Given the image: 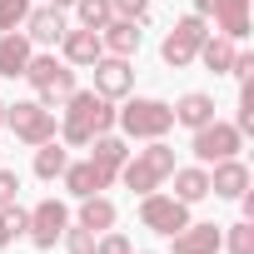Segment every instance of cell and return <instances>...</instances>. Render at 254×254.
Wrapping results in <instances>:
<instances>
[{
  "instance_id": "cell-12",
  "label": "cell",
  "mask_w": 254,
  "mask_h": 254,
  "mask_svg": "<svg viewBox=\"0 0 254 254\" xmlns=\"http://www.w3.org/2000/svg\"><path fill=\"white\" fill-rule=\"evenodd\" d=\"M60 185H65L75 199H85V194H105V190L115 185V175H110V170H100L95 160H70V165H65V175H60Z\"/></svg>"
},
{
  "instance_id": "cell-18",
  "label": "cell",
  "mask_w": 254,
  "mask_h": 254,
  "mask_svg": "<svg viewBox=\"0 0 254 254\" xmlns=\"http://www.w3.org/2000/svg\"><path fill=\"white\" fill-rule=\"evenodd\" d=\"M175 199H185V204H199V199H209V165H175Z\"/></svg>"
},
{
  "instance_id": "cell-37",
  "label": "cell",
  "mask_w": 254,
  "mask_h": 254,
  "mask_svg": "<svg viewBox=\"0 0 254 254\" xmlns=\"http://www.w3.org/2000/svg\"><path fill=\"white\" fill-rule=\"evenodd\" d=\"M130 254H155V249H130Z\"/></svg>"
},
{
  "instance_id": "cell-33",
  "label": "cell",
  "mask_w": 254,
  "mask_h": 254,
  "mask_svg": "<svg viewBox=\"0 0 254 254\" xmlns=\"http://www.w3.org/2000/svg\"><path fill=\"white\" fill-rule=\"evenodd\" d=\"M15 194H20V175L0 165V209H5V204H15Z\"/></svg>"
},
{
  "instance_id": "cell-2",
  "label": "cell",
  "mask_w": 254,
  "mask_h": 254,
  "mask_svg": "<svg viewBox=\"0 0 254 254\" xmlns=\"http://www.w3.org/2000/svg\"><path fill=\"white\" fill-rule=\"evenodd\" d=\"M175 175V145L165 140H145V150H130V160L120 165V185L130 194H150V190H165Z\"/></svg>"
},
{
  "instance_id": "cell-34",
  "label": "cell",
  "mask_w": 254,
  "mask_h": 254,
  "mask_svg": "<svg viewBox=\"0 0 254 254\" xmlns=\"http://www.w3.org/2000/svg\"><path fill=\"white\" fill-rule=\"evenodd\" d=\"M10 244V229H5V219H0V249H5Z\"/></svg>"
},
{
  "instance_id": "cell-5",
  "label": "cell",
  "mask_w": 254,
  "mask_h": 254,
  "mask_svg": "<svg viewBox=\"0 0 254 254\" xmlns=\"http://www.w3.org/2000/svg\"><path fill=\"white\" fill-rule=\"evenodd\" d=\"M5 125L15 130V140L20 145H45V140H55V130H60V120H55V110L50 105H40V100H15V105H5Z\"/></svg>"
},
{
  "instance_id": "cell-28",
  "label": "cell",
  "mask_w": 254,
  "mask_h": 254,
  "mask_svg": "<svg viewBox=\"0 0 254 254\" xmlns=\"http://www.w3.org/2000/svg\"><path fill=\"white\" fill-rule=\"evenodd\" d=\"M60 244H65V254H95V234L80 229V224H70V229L60 234Z\"/></svg>"
},
{
  "instance_id": "cell-6",
  "label": "cell",
  "mask_w": 254,
  "mask_h": 254,
  "mask_svg": "<svg viewBox=\"0 0 254 254\" xmlns=\"http://www.w3.org/2000/svg\"><path fill=\"white\" fill-rule=\"evenodd\" d=\"M204 35H209V20L204 15H180L175 20V30L165 35V45H160V60L170 65V70H185V65H194V55H199V45H204Z\"/></svg>"
},
{
  "instance_id": "cell-17",
  "label": "cell",
  "mask_w": 254,
  "mask_h": 254,
  "mask_svg": "<svg viewBox=\"0 0 254 254\" xmlns=\"http://www.w3.org/2000/svg\"><path fill=\"white\" fill-rule=\"evenodd\" d=\"M209 20L219 35H229L234 45L249 40V0H209Z\"/></svg>"
},
{
  "instance_id": "cell-8",
  "label": "cell",
  "mask_w": 254,
  "mask_h": 254,
  "mask_svg": "<svg viewBox=\"0 0 254 254\" xmlns=\"http://www.w3.org/2000/svg\"><path fill=\"white\" fill-rule=\"evenodd\" d=\"M140 224L150 229V234H175V229H185L190 224V204L185 199H175V194H160V190H150V194H140Z\"/></svg>"
},
{
  "instance_id": "cell-4",
  "label": "cell",
  "mask_w": 254,
  "mask_h": 254,
  "mask_svg": "<svg viewBox=\"0 0 254 254\" xmlns=\"http://www.w3.org/2000/svg\"><path fill=\"white\" fill-rule=\"evenodd\" d=\"M20 80H30V90H35V100L40 105H65L80 85H75V65H65V60H55V55H30V65H25V75Z\"/></svg>"
},
{
  "instance_id": "cell-14",
  "label": "cell",
  "mask_w": 254,
  "mask_h": 254,
  "mask_svg": "<svg viewBox=\"0 0 254 254\" xmlns=\"http://www.w3.org/2000/svg\"><path fill=\"white\" fill-rule=\"evenodd\" d=\"M254 185V175H249V165L234 155V160H219L214 170H209V194L214 199H239L244 190Z\"/></svg>"
},
{
  "instance_id": "cell-10",
  "label": "cell",
  "mask_w": 254,
  "mask_h": 254,
  "mask_svg": "<svg viewBox=\"0 0 254 254\" xmlns=\"http://www.w3.org/2000/svg\"><path fill=\"white\" fill-rule=\"evenodd\" d=\"M90 70H95V85L90 90L105 95V100H125V95L135 90V65L125 60V55H100Z\"/></svg>"
},
{
  "instance_id": "cell-16",
  "label": "cell",
  "mask_w": 254,
  "mask_h": 254,
  "mask_svg": "<svg viewBox=\"0 0 254 254\" xmlns=\"http://www.w3.org/2000/svg\"><path fill=\"white\" fill-rule=\"evenodd\" d=\"M100 45H105V55H125V60H135L140 55V45H145V25H135V20H110L105 30H100Z\"/></svg>"
},
{
  "instance_id": "cell-13",
  "label": "cell",
  "mask_w": 254,
  "mask_h": 254,
  "mask_svg": "<svg viewBox=\"0 0 254 254\" xmlns=\"http://www.w3.org/2000/svg\"><path fill=\"white\" fill-rule=\"evenodd\" d=\"M100 55H105V45H100V30H85V25H75V30H65V35H60V60H65V65H75V70H90Z\"/></svg>"
},
{
  "instance_id": "cell-31",
  "label": "cell",
  "mask_w": 254,
  "mask_h": 254,
  "mask_svg": "<svg viewBox=\"0 0 254 254\" xmlns=\"http://www.w3.org/2000/svg\"><path fill=\"white\" fill-rule=\"evenodd\" d=\"M0 219H5L10 239H20V234L30 229V209H20V204H5V209H0Z\"/></svg>"
},
{
  "instance_id": "cell-11",
  "label": "cell",
  "mask_w": 254,
  "mask_h": 254,
  "mask_svg": "<svg viewBox=\"0 0 254 254\" xmlns=\"http://www.w3.org/2000/svg\"><path fill=\"white\" fill-rule=\"evenodd\" d=\"M170 244H175V254H219L224 249V224H209V219H190L185 229H175L170 234Z\"/></svg>"
},
{
  "instance_id": "cell-35",
  "label": "cell",
  "mask_w": 254,
  "mask_h": 254,
  "mask_svg": "<svg viewBox=\"0 0 254 254\" xmlns=\"http://www.w3.org/2000/svg\"><path fill=\"white\" fill-rule=\"evenodd\" d=\"M50 5H55V10H70V5H75V0H50Z\"/></svg>"
},
{
  "instance_id": "cell-30",
  "label": "cell",
  "mask_w": 254,
  "mask_h": 254,
  "mask_svg": "<svg viewBox=\"0 0 254 254\" xmlns=\"http://www.w3.org/2000/svg\"><path fill=\"white\" fill-rule=\"evenodd\" d=\"M135 244L125 239L120 229H105V234H95V254H130Z\"/></svg>"
},
{
  "instance_id": "cell-19",
  "label": "cell",
  "mask_w": 254,
  "mask_h": 254,
  "mask_svg": "<svg viewBox=\"0 0 254 254\" xmlns=\"http://www.w3.org/2000/svg\"><path fill=\"white\" fill-rule=\"evenodd\" d=\"M30 55H35V45H30L20 30H5V35H0V75H5V80H20L25 65H30Z\"/></svg>"
},
{
  "instance_id": "cell-23",
  "label": "cell",
  "mask_w": 254,
  "mask_h": 254,
  "mask_svg": "<svg viewBox=\"0 0 254 254\" xmlns=\"http://www.w3.org/2000/svg\"><path fill=\"white\" fill-rule=\"evenodd\" d=\"M194 60H199L209 75H229V60H234V40H229V35H219V30H209Z\"/></svg>"
},
{
  "instance_id": "cell-36",
  "label": "cell",
  "mask_w": 254,
  "mask_h": 254,
  "mask_svg": "<svg viewBox=\"0 0 254 254\" xmlns=\"http://www.w3.org/2000/svg\"><path fill=\"white\" fill-rule=\"evenodd\" d=\"M0 130H5V100H0Z\"/></svg>"
},
{
  "instance_id": "cell-20",
  "label": "cell",
  "mask_w": 254,
  "mask_h": 254,
  "mask_svg": "<svg viewBox=\"0 0 254 254\" xmlns=\"http://www.w3.org/2000/svg\"><path fill=\"white\" fill-rule=\"evenodd\" d=\"M170 110H175V125H185V130H199V125H209V120H214V95L190 90V95H180Z\"/></svg>"
},
{
  "instance_id": "cell-21",
  "label": "cell",
  "mask_w": 254,
  "mask_h": 254,
  "mask_svg": "<svg viewBox=\"0 0 254 254\" xmlns=\"http://www.w3.org/2000/svg\"><path fill=\"white\" fill-rule=\"evenodd\" d=\"M115 219H120L115 199H105V194H85V199H80V214H75V224H80V229L105 234V229H115Z\"/></svg>"
},
{
  "instance_id": "cell-7",
  "label": "cell",
  "mask_w": 254,
  "mask_h": 254,
  "mask_svg": "<svg viewBox=\"0 0 254 254\" xmlns=\"http://www.w3.org/2000/svg\"><path fill=\"white\" fill-rule=\"evenodd\" d=\"M190 150H194L199 165H219V160H234V155L244 150V135L234 130V120H219V115H214L209 125H199V130H194Z\"/></svg>"
},
{
  "instance_id": "cell-15",
  "label": "cell",
  "mask_w": 254,
  "mask_h": 254,
  "mask_svg": "<svg viewBox=\"0 0 254 254\" xmlns=\"http://www.w3.org/2000/svg\"><path fill=\"white\" fill-rule=\"evenodd\" d=\"M70 30V20H65V10H55V5H30V15H25V40L30 45H60V35Z\"/></svg>"
},
{
  "instance_id": "cell-29",
  "label": "cell",
  "mask_w": 254,
  "mask_h": 254,
  "mask_svg": "<svg viewBox=\"0 0 254 254\" xmlns=\"http://www.w3.org/2000/svg\"><path fill=\"white\" fill-rule=\"evenodd\" d=\"M110 10H115L120 20H135V25H145V20H150V0H110Z\"/></svg>"
},
{
  "instance_id": "cell-9",
  "label": "cell",
  "mask_w": 254,
  "mask_h": 254,
  "mask_svg": "<svg viewBox=\"0 0 254 254\" xmlns=\"http://www.w3.org/2000/svg\"><path fill=\"white\" fill-rule=\"evenodd\" d=\"M70 229V204L65 199H40L35 209H30V244L35 249H55L60 244V234Z\"/></svg>"
},
{
  "instance_id": "cell-24",
  "label": "cell",
  "mask_w": 254,
  "mask_h": 254,
  "mask_svg": "<svg viewBox=\"0 0 254 254\" xmlns=\"http://www.w3.org/2000/svg\"><path fill=\"white\" fill-rule=\"evenodd\" d=\"M65 165H70V145H60V140H45V145H35V180H60L65 175Z\"/></svg>"
},
{
  "instance_id": "cell-3",
  "label": "cell",
  "mask_w": 254,
  "mask_h": 254,
  "mask_svg": "<svg viewBox=\"0 0 254 254\" xmlns=\"http://www.w3.org/2000/svg\"><path fill=\"white\" fill-rule=\"evenodd\" d=\"M115 125L125 140H165L175 130V110L155 95H135L125 100V110H115Z\"/></svg>"
},
{
  "instance_id": "cell-22",
  "label": "cell",
  "mask_w": 254,
  "mask_h": 254,
  "mask_svg": "<svg viewBox=\"0 0 254 254\" xmlns=\"http://www.w3.org/2000/svg\"><path fill=\"white\" fill-rule=\"evenodd\" d=\"M85 150H90V160H95L100 170H110V175H120V165L130 160V140H125V135H115V130H110V135H95Z\"/></svg>"
},
{
  "instance_id": "cell-26",
  "label": "cell",
  "mask_w": 254,
  "mask_h": 254,
  "mask_svg": "<svg viewBox=\"0 0 254 254\" xmlns=\"http://www.w3.org/2000/svg\"><path fill=\"white\" fill-rule=\"evenodd\" d=\"M224 249L229 254H254V219H239L224 229Z\"/></svg>"
},
{
  "instance_id": "cell-32",
  "label": "cell",
  "mask_w": 254,
  "mask_h": 254,
  "mask_svg": "<svg viewBox=\"0 0 254 254\" xmlns=\"http://www.w3.org/2000/svg\"><path fill=\"white\" fill-rule=\"evenodd\" d=\"M229 75H234V80H249V75H254V50L234 45V60H229Z\"/></svg>"
},
{
  "instance_id": "cell-1",
  "label": "cell",
  "mask_w": 254,
  "mask_h": 254,
  "mask_svg": "<svg viewBox=\"0 0 254 254\" xmlns=\"http://www.w3.org/2000/svg\"><path fill=\"white\" fill-rule=\"evenodd\" d=\"M110 130H115V100H105L95 90H75L65 100V115H60L55 140L70 145V150H85L95 135H110Z\"/></svg>"
},
{
  "instance_id": "cell-27",
  "label": "cell",
  "mask_w": 254,
  "mask_h": 254,
  "mask_svg": "<svg viewBox=\"0 0 254 254\" xmlns=\"http://www.w3.org/2000/svg\"><path fill=\"white\" fill-rule=\"evenodd\" d=\"M25 15H30V0H0V35L25 25Z\"/></svg>"
},
{
  "instance_id": "cell-25",
  "label": "cell",
  "mask_w": 254,
  "mask_h": 254,
  "mask_svg": "<svg viewBox=\"0 0 254 254\" xmlns=\"http://www.w3.org/2000/svg\"><path fill=\"white\" fill-rule=\"evenodd\" d=\"M75 15H80V25H85V30H105V25L115 20L110 0H75Z\"/></svg>"
}]
</instances>
